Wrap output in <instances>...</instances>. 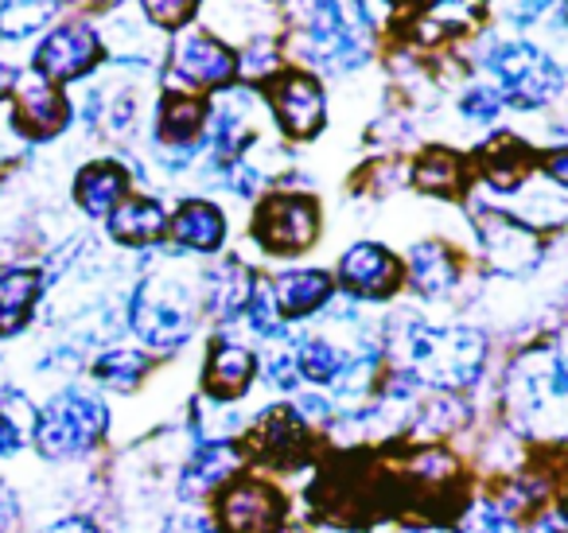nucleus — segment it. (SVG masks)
Instances as JSON below:
<instances>
[{"label":"nucleus","mask_w":568,"mask_h":533,"mask_svg":"<svg viewBox=\"0 0 568 533\" xmlns=\"http://www.w3.org/2000/svg\"><path fill=\"white\" fill-rule=\"evenodd\" d=\"M253 440H257V452L265 455L268 463H276V467H293V463L304 455V447H308V424L301 421V413H296L293 405L268 409V413L257 421Z\"/></svg>","instance_id":"23"},{"label":"nucleus","mask_w":568,"mask_h":533,"mask_svg":"<svg viewBox=\"0 0 568 533\" xmlns=\"http://www.w3.org/2000/svg\"><path fill=\"white\" fill-rule=\"evenodd\" d=\"M253 284L257 281H253L242 261H222L211 273H203V292H199V300H203L211 320L234 323V320H242L245 308H250Z\"/></svg>","instance_id":"21"},{"label":"nucleus","mask_w":568,"mask_h":533,"mask_svg":"<svg viewBox=\"0 0 568 533\" xmlns=\"http://www.w3.org/2000/svg\"><path fill=\"white\" fill-rule=\"evenodd\" d=\"M219 522L226 533H281L284 499L257 475H237L219 494Z\"/></svg>","instance_id":"9"},{"label":"nucleus","mask_w":568,"mask_h":533,"mask_svg":"<svg viewBox=\"0 0 568 533\" xmlns=\"http://www.w3.org/2000/svg\"><path fill=\"white\" fill-rule=\"evenodd\" d=\"M55 12H59V4L9 0V4H0V40H28V36L40 32Z\"/></svg>","instance_id":"32"},{"label":"nucleus","mask_w":568,"mask_h":533,"mask_svg":"<svg viewBox=\"0 0 568 533\" xmlns=\"http://www.w3.org/2000/svg\"><path fill=\"white\" fill-rule=\"evenodd\" d=\"M195 4H144V17L152 20L156 28H164V32H180V28H187V20L195 17Z\"/></svg>","instance_id":"38"},{"label":"nucleus","mask_w":568,"mask_h":533,"mask_svg":"<svg viewBox=\"0 0 568 533\" xmlns=\"http://www.w3.org/2000/svg\"><path fill=\"white\" fill-rule=\"evenodd\" d=\"M405 374L436 390H467L483 378L487 366V335L464 323L433 328L425 320H409L397 335Z\"/></svg>","instance_id":"1"},{"label":"nucleus","mask_w":568,"mask_h":533,"mask_svg":"<svg viewBox=\"0 0 568 533\" xmlns=\"http://www.w3.org/2000/svg\"><path fill=\"white\" fill-rule=\"evenodd\" d=\"M237 460L242 455H237V447L230 440H199V447L191 452V460L180 471V494L187 502H195L222 491L237 475V467H242Z\"/></svg>","instance_id":"16"},{"label":"nucleus","mask_w":568,"mask_h":533,"mask_svg":"<svg viewBox=\"0 0 568 533\" xmlns=\"http://www.w3.org/2000/svg\"><path fill=\"white\" fill-rule=\"evenodd\" d=\"M545 175H549L557 188L568 191V149H557L549 160H545Z\"/></svg>","instance_id":"41"},{"label":"nucleus","mask_w":568,"mask_h":533,"mask_svg":"<svg viewBox=\"0 0 568 533\" xmlns=\"http://www.w3.org/2000/svg\"><path fill=\"white\" fill-rule=\"evenodd\" d=\"M43 276L36 269H4L0 273V339L20 335L40 304Z\"/></svg>","instance_id":"26"},{"label":"nucleus","mask_w":568,"mask_h":533,"mask_svg":"<svg viewBox=\"0 0 568 533\" xmlns=\"http://www.w3.org/2000/svg\"><path fill=\"white\" fill-rule=\"evenodd\" d=\"M529 172V149H521L518 141H495L483 152V175L495 183L498 191H514Z\"/></svg>","instance_id":"31"},{"label":"nucleus","mask_w":568,"mask_h":533,"mask_svg":"<svg viewBox=\"0 0 568 533\" xmlns=\"http://www.w3.org/2000/svg\"><path fill=\"white\" fill-rule=\"evenodd\" d=\"M43 533H98V525L90 517H63V522L48 525Z\"/></svg>","instance_id":"43"},{"label":"nucleus","mask_w":568,"mask_h":533,"mask_svg":"<svg viewBox=\"0 0 568 533\" xmlns=\"http://www.w3.org/2000/svg\"><path fill=\"white\" fill-rule=\"evenodd\" d=\"M261 378H265V382L273 385V390L293 393L296 385L304 382L301 366H296V351H293V346H281V351L265 354V362H261Z\"/></svg>","instance_id":"36"},{"label":"nucleus","mask_w":568,"mask_h":533,"mask_svg":"<svg viewBox=\"0 0 568 533\" xmlns=\"http://www.w3.org/2000/svg\"><path fill=\"white\" fill-rule=\"evenodd\" d=\"M168 234V214L156 199L149 195H129L110 214V238L125 250H149Z\"/></svg>","instance_id":"22"},{"label":"nucleus","mask_w":568,"mask_h":533,"mask_svg":"<svg viewBox=\"0 0 568 533\" xmlns=\"http://www.w3.org/2000/svg\"><path fill=\"white\" fill-rule=\"evenodd\" d=\"M335 281H339L343 292H351V296H358V300H386V296H394L397 284H402V265H397V258L386 245L358 242L339 258Z\"/></svg>","instance_id":"14"},{"label":"nucleus","mask_w":568,"mask_h":533,"mask_svg":"<svg viewBox=\"0 0 568 533\" xmlns=\"http://www.w3.org/2000/svg\"><path fill=\"white\" fill-rule=\"evenodd\" d=\"M144 374H149V354L133 351V346H113L94 359V382L105 390L129 393L144 382Z\"/></svg>","instance_id":"29"},{"label":"nucleus","mask_w":568,"mask_h":533,"mask_svg":"<svg viewBox=\"0 0 568 533\" xmlns=\"http://www.w3.org/2000/svg\"><path fill=\"white\" fill-rule=\"evenodd\" d=\"M206 102L199 94L187 90H172V94L160 102L156 113V141L164 149V164L168 168H183L195 160L199 141H206Z\"/></svg>","instance_id":"12"},{"label":"nucleus","mask_w":568,"mask_h":533,"mask_svg":"<svg viewBox=\"0 0 568 533\" xmlns=\"http://www.w3.org/2000/svg\"><path fill=\"white\" fill-rule=\"evenodd\" d=\"M168 238H172V245L180 253H203V258H211L226 242V214L214 203H206V199H187L168 219Z\"/></svg>","instance_id":"17"},{"label":"nucleus","mask_w":568,"mask_h":533,"mask_svg":"<svg viewBox=\"0 0 568 533\" xmlns=\"http://www.w3.org/2000/svg\"><path fill=\"white\" fill-rule=\"evenodd\" d=\"M253 238L273 258H293V253L312 250L320 238V203L312 195H288V191L268 195L257 207Z\"/></svg>","instance_id":"7"},{"label":"nucleus","mask_w":568,"mask_h":533,"mask_svg":"<svg viewBox=\"0 0 568 533\" xmlns=\"http://www.w3.org/2000/svg\"><path fill=\"white\" fill-rule=\"evenodd\" d=\"M160 533H219V530H214L211 517L195 514V510H183V514H172V517H168L164 530H160Z\"/></svg>","instance_id":"40"},{"label":"nucleus","mask_w":568,"mask_h":533,"mask_svg":"<svg viewBox=\"0 0 568 533\" xmlns=\"http://www.w3.org/2000/svg\"><path fill=\"white\" fill-rule=\"evenodd\" d=\"M475 242L487 269L503 276H526L541 261V238L521 219L503 211H475Z\"/></svg>","instance_id":"8"},{"label":"nucleus","mask_w":568,"mask_h":533,"mask_svg":"<svg viewBox=\"0 0 568 533\" xmlns=\"http://www.w3.org/2000/svg\"><path fill=\"white\" fill-rule=\"evenodd\" d=\"M503 94H498L495 87H471L464 90V98H459V113H464L467 121H479V125H490V121L503 113Z\"/></svg>","instance_id":"37"},{"label":"nucleus","mask_w":568,"mask_h":533,"mask_svg":"<svg viewBox=\"0 0 568 533\" xmlns=\"http://www.w3.org/2000/svg\"><path fill=\"white\" fill-rule=\"evenodd\" d=\"M268 110L281 121V129L296 141H308L324 129L327 118V94L312 74L304 71H284L276 79H268Z\"/></svg>","instance_id":"10"},{"label":"nucleus","mask_w":568,"mask_h":533,"mask_svg":"<svg viewBox=\"0 0 568 533\" xmlns=\"http://www.w3.org/2000/svg\"><path fill=\"white\" fill-rule=\"evenodd\" d=\"M242 320L250 323V331H253V335H261V339H281L284 335V320H281V312H276V300H273L268 281L253 284L250 308H245Z\"/></svg>","instance_id":"33"},{"label":"nucleus","mask_w":568,"mask_h":533,"mask_svg":"<svg viewBox=\"0 0 568 533\" xmlns=\"http://www.w3.org/2000/svg\"><path fill=\"white\" fill-rule=\"evenodd\" d=\"M129 328L152 351H180L195 331V296L172 273H149L129 300Z\"/></svg>","instance_id":"3"},{"label":"nucleus","mask_w":568,"mask_h":533,"mask_svg":"<svg viewBox=\"0 0 568 533\" xmlns=\"http://www.w3.org/2000/svg\"><path fill=\"white\" fill-rule=\"evenodd\" d=\"M74 199L90 219H110L121 207V199H129V175L118 160H94L79 172L74 180Z\"/></svg>","instance_id":"24"},{"label":"nucleus","mask_w":568,"mask_h":533,"mask_svg":"<svg viewBox=\"0 0 568 533\" xmlns=\"http://www.w3.org/2000/svg\"><path fill=\"white\" fill-rule=\"evenodd\" d=\"M237 56L219 40V36L203 32V28H191L175 40L172 48V74L187 87V94L195 90H219L234 79Z\"/></svg>","instance_id":"11"},{"label":"nucleus","mask_w":568,"mask_h":533,"mask_svg":"<svg viewBox=\"0 0 568 533\" xmlns=\"http://www.w3.org/2000/svg\"><path fill=\"white\" fill-rule=\"evenodd\" d=\"M409 284L425 300L448 296L459 284V258L444 242H417L409 253Z\"/></svg>","instance_id":"25"},{"label":"nucleus","mask_w":568,"mask_h":533,"mask_svg":"<svg viewBox=\"0 0 568 533\" xmlns=\"http://www.w3.org/2000/svg\"><path fill=\"white\" fill-rule=\"evenodd\" d=\"M102 59V40L90 24H63L36 48V74L43 82H74L90 74Z\"/></svg>","instance_id":"13"},{"label":"nucleus","mask_w":568,"mask_h":533,"mask_svg":"<svg viewBox=\"0 0 568 533\" xmlns=\"http://www.w3.org/2000/svg\"><path fill=\"white\" fill-rule=\"evenodd\" d=\"M351 17H355V9H343V4H312L296 51L327 74H343L363 67L366 56H371L366 28H355Z\"/></svg>","instance_id":"6"},{"label":"nucleus","mask_w":568,"mask_h":533,"mask_svg":"<svg viewBox=\"0 0 568 533\" xmlns=\"http://www.w3.org/2000/svg\"><path fill=\"white\" fill-rule=\"evenodd\" d=\"M268 289H273L276 312H281L284 323L308 320L324 304H332L335 276L324 273V269H284V273H276V281Z\"/></svg>","instance_id":"18"},{"label":"nucleus","mask_w":568,"mask_h":533,"mask_svg":"<svg viewBox=\"0 0 568 533\" xmlns=\"http://www.w3.org/2000/svg\"><path fill=\"white\" fill-rule=\"evenodd\" d=\"M413 188L428 191V195H456L464 188V160L448 149H428L413 164Z\"/></svg>","instance_id":"30"},{"label":"nucleus","mask_w":568,"mask_h":533,"mask_svg":"<svg viewBox=\"0 0 568 533\" xmlns=\"http://www.w3.org/2000/svg\"><path fill=\"white\" fill-rule=\"evenodd\" d=\"M510 401L529 424L549 432L568 429V335L560 343L534 346L514 362Z\"/></svg>","instance_id":"2"},{"label":"nucleus","mask_w":568,"mask_h":533,"mask_svg":"<svg viewBox=\"0 0 568 533\" xmlns=\"http://www.w3.org/2000/svg\"><path fill=\"white\" fill-rule=\"evenodd\" d=\"M293 351H296L301 378L312 385H335V378L343 374V362H347V351L335 346L332 339H324V335H304Z\"/></svg>","instance_id":"27"},{"label":"nucleus","mask_w":568,"mask_h":533,"mask_svg":"<svg viewBox=\"0 0 568 533\" xmlns=\"http://www.w3.org/2000/svg\"><path fill=\"white\" fill-rule=\"evenodd\" d=\"M17 79H20V74L12 71L9 63H0V98H9L12 90H17Z\"/></svg>","instance_id":"44"},{"label":"nucleus","mask_w":568,"mask_h":533,"mask_svg":"<svg viewBox=\"0 0 568 533\" xmlns=\"http://www.w3.org/2000/svg\"><path fill=\"white\" fill-rule=\"evenodd\" d=\"M253 374H257V359H253L250 346L234 343V339H214L211 351H206V374L203 390L214 401H234L250 390Z\"/></svg>","instance_id":"19"},{"label":"nucleus","mask_w":568,"mask_h":533,"mask_svg":"<svg viewBox=\"0 0 568 533\" xmlns=\"http://www.w3.org/2000/svg\"><path fill=\"white\" fill-rule=\"evenodd\" d=\"M237 67H242L245 74H273V67H276V48L273 43H253L250 51H245V56H237Z\"/></svg>","instance_id":"39"},{"label":"nucleus","mask_w":568,"mask_h":533,"mask_svg":"<svg viewBox=\"0 0 568 533\" xmlns=\"http://www.w3.org/2000/svg\"><path fill=\"white\" fill-rule=\"evenodd\" d=\"M253 105H257V98H253L250 90H222L219 102L211 105V118H206V141H211L214 157H219L222 164L242 160V152L257 141Z\"/></svg>","instance_id":"15"},{"label":"nucleus","mask_w":568,"mask_h":533,"mask_svg":"<svg viewBox=\"0 0 568 533\" xmlns=\"http://www.w3.org/2000/svg\"><path fill=\"white\" fill-rule=\"evenodd\" d=\"M464 409H459L456 398H436L425 405V413L413 421V432H428V436H444V432H452L456 424H464Z\"/></svg>","instance_id":"35"},{"label":"nucleus","mask_w":568,"mask_h":533,"mask_svg":"<svg viewBox=\"0 0 568 533\" xmlns=\"http://www.w3.org/2000/svg\"><path fill=\"white\" fill-rule=\"evenodd\" d=\"M17 121L28 137L48 141V137H55L67 129L71 105H67V98L59 94L51 82H43L40 74H32V79L17 90Z\"/></svg>","instance_id":"20"},{"label":"nucleus","mask_w":568,"mask_h":533,"mask_svg":"<svg viewBox=\"0 0 568 533\" xmlns=\"http://www.w3.org/2000/svg\"><path fill=\"white\" fill-rule=\"evenodd\" d=\"M110 429V409L102 398L82 390H63L43 405L36 421V444L48 460H74L87 455Z\"/></svg>","instance_id":"5"},{"label":"nucleus","mask_w":568,"mask_h":533,"mask_svg":"<svg viewBox=\"0 0 568 533\" xmlns=\"http://www.w3.org/2000/svg\"><path fill=\"white\" fill-rule=\"evenodd\" d=\"M459 533H521V525L498 502H475L464 522H459Z\"/></svg>","instance_id":"34"},{"label":"nucleus","mask_w":568,"mask_h":533,"mask_svg":"<svg viewBox=\"0 0 568 533\" xmlns=\"http://www.w3.org/2000/svg\"><path fill=\"white\" fill-rule=\"evenodd\" d=\"M17 525V499L4 483H0V533H9Z\"/></svg>","instance_id":"42"},{"label":"nucleus","mask_w":568,"mask_h":533,"mask_svg":"<svg viewBox=\"0 0 568 533\" xmlns=\"http://www.w3.org/2000/svg\"><path fill=\"white\" fill-rule=\"evenodd\" d=\"M36 405L20 390H0V455H12L36 440Z\"/></svg>","instance_id":"28"},{"label":"nucleus","mask_w":568,"mask_h":533,"mask_svg":"<svg viewBox=\"0 0 568 533\" xmlns=\"http://www.w3.org/2000/svg\"><path fill=\"white\" fill-rule=\"evenodd\" d=\"M483 67L490 79L498 82V94L514 110H541V105L557 102L565 90V71L549 51L534 48L526 40H503L487 51Z\"/></svg>","instance_id":"4"}]
</instances>
